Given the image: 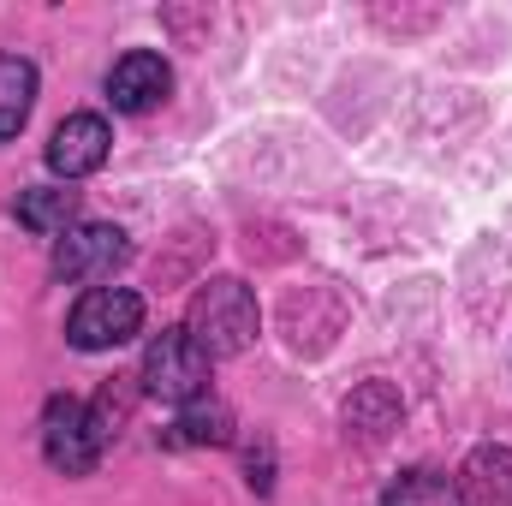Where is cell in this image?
I'll return each mask as SVG.
<instances>
[{"mask_svg": "<svg viewBox=\"0 0 512 506\" xmlns=\"http://www.w3.org/2000/svg\"><path fill=\"white\" fill-rule=\"evenodd\" d=\"M185 334L209 352V364L251 352L256 334H262L256 292L239 280V274H215V280H203V286L191 292V304H185Z\"/></svg>", "mask_w": 512, "mask_h": 506, "instance_id": "6da1fadb", "label": "cell"}, {"mask_svg": "<svg viewBox=\"0 0 512 506\" xmlns=\"http://www.w3.org/2000/svg\"><path fill=\"white\" fill-rule=\"evenodd\" d=\"M209 352L185 334V328H161L149 346H143V393H155V399H167V405H191V399H203L209 393Z\"/></svg>", "mask_w": 512, "mask_h": 506, "instance_id": "7a4b0ae2", "label": "cell"}, {"mask_svg": "<svg viewBox=\"0 0 512 506\" xmlns=\"http://www.w3.org/2000/svg\"><path fill=\"white\" fill-rule=\"evenodd\" d=\"M102 429H96V417H90V405L84 399H72V393H54L48 405H42V459L60 471V477H90L96 465H102Z\"/></svg>", "mask_w": 512, "mask_h": 506, "instance_id": "3957f363", "label": "cell"}, {"mask_svg": "<svg viewBox=\"0 0 512 506\" xmlns=\"http://www.w3.org/2000/svg\"><path fill=\"white\" fill-rule=\"evenodd\" d=\"M131 334H143V298L131 286H90L66 316V340L78 352H114Z\"/></svg>", "mask_w": 512, "mask_h": 506, "instance_id": "277c9868", "label": "cell"}, {"mask_svg": "<svg viewBox=\"0 0 512 506\" xmlns=\"http://www.w3.org/2000/svg\"><path fill=\"white\" fill-rule=\"evenodd\" d=\"M126 262H131V239L120 227H108V221H78L72 233L54 239V256H48L54 280H66V286L114 280V268H126Z\"/></svg>", "mask_w": 512, "mask_h": 506, "instance_id": "5b68a950", "label": "cell"}, {"mask_svg": "<svg viewBox=\"0 0 512 506\" xmlns=\"http://www.w3.org/2000/svg\"><path fill=\"white\" fill-rule=\"evenodd\" d=\"M108 155H114V126H108L102 114H66V120L54 126V137H48V167H54L66 185L102 173Z\"/></svg>", "mask_w": 512, "mask_h": 506, "instance_id": "8992f818", "label": "cell"}, {"mask_svg": "<svg viewBox=\"0 0 512 506\" xmlns=\"http://www.w3.org/2000/svg\"><path fill=\"white\" fill-rule=\"evenodd\" d=\"M173 96V66L155 48H131L108 66V102L114 114H149Z\"/></svg>", "mask_w": 512, "mask_h": 506, "instance_id": "52a82bcc", "label": "cell"}, {"mask_svg": "<svg viewBox=\"0 0 512 506\" xmlns=\"http://www.w3.org/2000/svg\"><path fill=\"white\" fill-rule=\"evenodd\" d=\"M453 483H459L465 506H512V447H501V441L471 447Z\"/></svg>", "mask_w": 512, "mask_h": 506, "instance_id": "ba28073f", "label": "cell"}, {"mask_svg": "<svg viewBox=\"0 0 512 506\" xmlns=\"http://www.w3.org/2000/svg\"><path fill=\"white\" fill-rule=\"evenodd\" d=\"M161 447H233V411L215 393H203V399H191V405L173 411Z\"/></svg>", "mask_w": 512, "mask_h": 506, "instance_id": "9c48e42d", "label": "cell"}, {"mask_svg": "<svg viewBox=\"0 0 512 506\" xmlns=\"http://www.w3.org/2000/svg\"><path fill=\"white\" fill-rule=\"evenodd\" d=\"M12 215H18L24 233L60 239V233H72V221H78V191H66V185H30V191H18Z\"/></svg>", "mask_w": 512, "mask_h": 506, "instance_id": "30bf717a", "label": "cell"}, {"mask_svg": "<svg viewBox=\"0 0 512 506\" xmlns=\"http://www.w3.org/2000/svg\"><path fill=\"white\" fill-rule=\"evenodd\" d=\"M399 417H405V399H399L393 381H364L346 399V429L364 435V441H382L387 429H399Z\"/></svg>", "mask_w": 512, "mask_h": 506, "instance_id": "8fae6325", "label": "cell"}, {"mask_svg": "<svg viewBox=\"0 0 512 506\" xmlns=\"http://www.w3.org/2000/svg\"><path fill=\"white\" fill-rule=\"evenodd\" d=\"M36 90H42L36 60H24V54H0V143H6V137H18V131L30 126Z\"/></svg>", "mask_w": 512, "mask_h": 506, "instance_id": "7c38bea8", "label": "cell"}, {"mask_svg": "<svg viewBox=\"0 0 512 506\" xmlns=\"http://www.w3.org/2000/svg\"><path fill=\"white\" fill-rule=\"evenodd\" d=\"M382 506H465V501H459V483L453 477H441L429 465H411V471H399L387 483Z\"/></svg>", "mask_w": 512, "mask_h": 506, "instance_id": "4fadbf2b", "label": "cell"}, {"mask_svg": "<svg viewBox=\"0 0 512 506\" xmlns=\"http://www.w3.org/2000/svg\"><path fill=\"white\" fill-rule=\"evenodd\" d=\"M245 471H251V489H256V495H268V489H274V441H268V435H262L251 453H245Z\"/></svg>", "mask_w": 512, "mask_h": 506, "instance_id": "5bb4252c", "label": "cell"}]
</instances>
